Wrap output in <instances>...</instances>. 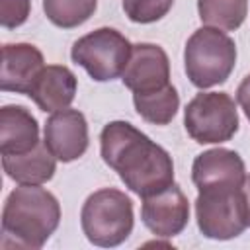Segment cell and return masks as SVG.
I'll return each instance as SVG.
<instances>
[{
	"label": "cell",
	"mask_w": 250,
	"mask_h": 250,
	"mask_svg": "<svg viewBox=\"0 0 250 250\" xmlns=\"http://www.w3.org/2000/svg\"><path fill=\"white\" fill-rule=\"evenodd\" d=\"M100 152L104 162L117 172L125 188L139 197L174 184V162L168 150L129 121H111L102 129Z\"/></svg>",
	"instance_id": "1"
},
{
	"label": "cell",
	"mask_w": 250,
	"mask_h": 250,
	"mask_svg": "<svg viewBox=\"0 0 250 250\" xmlns=\"http://www.w3.org/2000/svg\"><path fill=\"white\" fill-rule=\"evenodd\" d=\"M61 223L59 199L41 186L20 184L4 201L2 246L39 250Z\"/></svg>",
	"instance_id": "2"
},
{
	"label": "cell",
	"mask_w": 250,
	"mask_h": 250,
	"mask_svg": "<svg viewBox=\"0 0 250 250\" xmlns=\"http://www.w3.org/2000/svg\"><path fill=\"white\" fill-rule=\"evenodd\" d=\"M133 201L115 188H102L90 193L80 211L84 236L100 248H113L125 242L133 232Z\"/></svg>",
	"instance_id": "3"
},
{
	"label": "cell",
	"mask_w": 250,
	"mask_h": 250,
	"mask_svg": "<svg viewBox=\"0 0 250 250\" xmlns=\"http://www.w3.org/2000/svg\"><path fill=\"white\" fill-rule=\"evenodd\" d=\"M234 64L236 45L223 29L203 25L189 35L184 49V68L195 88L205 90L227 82Z\"/></svg>",
	"instance_id": "4"
},
{
	"label": "cell",
	"mask_w": 250,
	"mask_h": 250,
	"mask_svg": "<svg viewBox=\"0 0 250 250\" xmlns=\"http://www.w3.org/2000/svg\"><path fill=\"white\" fill-rule=\"evenodd\" d=\"M197 229L213 240H230L248 227V205L242 188L199 189L195 199Z\"/></svg>",
	"instance_id": "5"
},
{
	"label": "cell",
	"mask_w": 250,
	"mask_h": 250,
	"mask_svg": "<svg viewBox=\"0 0 250 250\" xmlns=\"http://www.w3.org/2000/svg\"><path fill=\"white\" fill-rule=\"evenodd\" d=\"M133 45L113 27H98L74 41L70 59L80 64L92 80L109 82L123 74Z\"/></svg>",
	"instance_id": "6"
},
{
	"label": "cell",
	"mask_w": 250,
	"mask_h": 250,
	"mask_svg": "<svg viewBox=\"0 0 250 250\" xmlns=\"http://www.w3.org/2000/svg\"><path fill=\"white\" fill-rule=\"evenodd\" d=\"M184 127L199 145L227 143L238 131V111L227 92H199L184 109Z\"/></svg>",
	"instance_id": "7"
},
{
	"label": "cell",
	"mask_w": 250,
	"mask_h": 250,
	"mask_svg": "<svg viewBox=\"0 0 250 250\" xmlns=\"http://www.w3.org/2000/svg\"><path fill=\"white\" fill-rule=\"evenodd\" d=\"M141 199V219L152 234L172 238L186 229L189 221V203L176 182Z\"/></svg>",
	"instance_id": "8"
},
{
	"label": "cell",
	"mask_w": 250,
	"mask_h": 250,
	"mask_svg": "<svg viewBox=\"0 0 250 250\" xmlns=\"http://www.w3.org/2000/svg\"><path fill=\"white\" fill-rule=\"evenodd\" d=\"M121 82L133 94H148L170 84V61L166 51L154 43L133 45Z\"/></svg>",
	"instance_id": "9"
},
{
	"label": "cell",
	"mask_w": 250,
	"mask_h": 250,
	"mask_svg": "<svg viewBox=\"0 0 250 250\" xmlns=\"http://www.w3.org/2000/svg\"><path fill=\"white\" fill-rule=\"evenodd\" d=\"M43 143L61 162L78 160L90 145L88 121L78 109L55 111L43 129Z\"/></svg>",
	"instance_id": "10"
},
{
	"label": "cell",
	"mask_w": 250,
	"mask_h": 250,
	"mask_svg": "<svg viewBox=\"0 0 250 250\" xmlns=\"http://www.w3.org/2000/svg\"><path fill=\"white\" fill-rule=\"evenodd\" d=\"M246 178L244 160L230 148H209L195 156L191 180L199 189L207 188H242Z\"/></svg>",
	"instance_id": "11"
},
{
	"label": "cell",
	"mask_w": 250,
	"mask_h": 250,
	"mask_svg": "<svg viewBox=\"0 0 250 250\" xmlns=\"http://www.w3.org/2000/svg\"><path fill=\"white\" fill-rule=\"evenodd\" d=\"M45 68L43 53L31 43H6L2 47L0 88L29 96L39 72Z\"/></svg>",
	"instance_id": "12"
},
{
	"label": "cell",
	"mask_w": 250,
	"mask_h": 250,
	"mask_svg": "<svg viewBox=\"0 0 250 250\" xmlns=\"http://www.w3.org/2000/svg\"><path fill=\"white\" fill-rule=\"evenodd\" d=\"M76 86H78L76 76L68 66L47 64L39 72L29 92V98L35 102V105L41 111L55 113V111L68 109V105L74 102Z\"/></svg>",
	"instance_id": "13"
},
{
	"label": "cell",
	"mask_w": 250,
	"mask_h": 250,
	"mask_svg": "<svg viewBox=\"0 0 250 250\" xmlns=\"http://www.w3.org/2000/svg\"><path fill=\"white\" fill-rule=\"evenodd\" d=\"M39 125L23 105L0 109V154H21L39 145Z\"/></svg>",
	"instance_id": "14"
},
{
	"label": "cell",
	"mask_w": 250,
	"mask_h": 250,
	"mask_svg": "<svg viewBox=\"0 0 250 250\" xmlns=\"http://www.w3.org/2000/svg\"><path fill=\"white\" fill-rule=\"evenodd\" d=\"M2 168L6 176L18 184L41 186L57 172V158L41 141L35 148L21 154H2Z\"/></svg>",
	"instance_id": "15"
},
{
	"label": "cell",
	"mask_w": 250,
	"mask_h": 250,
	"mask_svg": "<svg viewBox=\"0 0 250 250\" xmlns=\"http://www.w3.org/2000/svg\"><path fill=\"white\" fill-rule=\"evenodd\" d=\"M133 104L145 121L152 125H168L180 109V94L172 84H168L148 94H133Z\"/></svg>",
	"instance_id": "16"
},
{
	"label": "cell",
	"mask_w": 250,
	"mask_h": 250,
	"mask_svg": "<svg viewBox=\"0 0 250 250\" xmlns=\"http://www.w3.org/2000/svg\"><path fill=\"white\" fill-rule=\"evenodd\" d=\"M197 14L205 25L234 31L248 16V0H197Z\"/></svg>",
	"instance_id": "17"
},
{
	"label": "cell",
	"mask_w": 250,
	"mask_h": 250,
	"mask_svg": "<svg viewBox=\"0 0 250 250\" xmlns=\"http://www.w3.org/2000/svg\"><path fill=\"white\" fill-rule=\"evenodd\" d=\"M98 8V0H43L47 20L62 29H72L88 21Z\"/></svg>",
	"instance_id": "18"
},
{
	"label": "cell",
	"mask_w": 250,
	"mask_h": 250,
	"mask_svg": "<svg viewBox=\"0 0 250 250\" xmlns=\"http://www.w3.org/2000/svg\"><path fill=\"white\" fill-rule=\"evenodd\" d=\"M172 4L174 0H123V12L135 23H152L162 20Z\"/></svg>",
	"instance_id": "19"
},
{
	"label": "cell",
	"mask_w": 250,
	"mask_h": 250,
	"mask_svg": "<svg viewBox=\"0 0 250 250\" xmlns=\"http://www.w3.org/2000/svg\"><path fill=\"white\" fill-rule=\"evenodd\" d=\"M31 12V0H0V23L6 29L23 25Z\"/></svg>",
	"instance_id": "20"
},
{
	"label": "cell",
	"mask_w": 250,
	"mask_h": 250,
	"mask_svg": "<svg viewBox=\"0 0 250 250\" xmlns=\"http://www.w3.org/2000/svg\"><path fill=\"white\" fill-rule=\"evenodd\" d=\"M236 102L242 107L246 119L250 121V74L244 76L242 82L238 84V88H236Z\"/></svg>",
	"instance_id": "21"
},
{
	"label": "cell",
	"mask_w": 250,
	"mask_h": 250,
	"mask_svg": "<svg viewBox=\"0 0 250 250\" xmlns=\"http://www.w3.org/2000/svg\"><path fill=\"white\" fill-rule=\"evenodd\" d=\"M242 191L246 197V205H248V227H250V174H246L244 184H242Z\"/></svg>",
	"instance_id": "22"
}]
</instances>
